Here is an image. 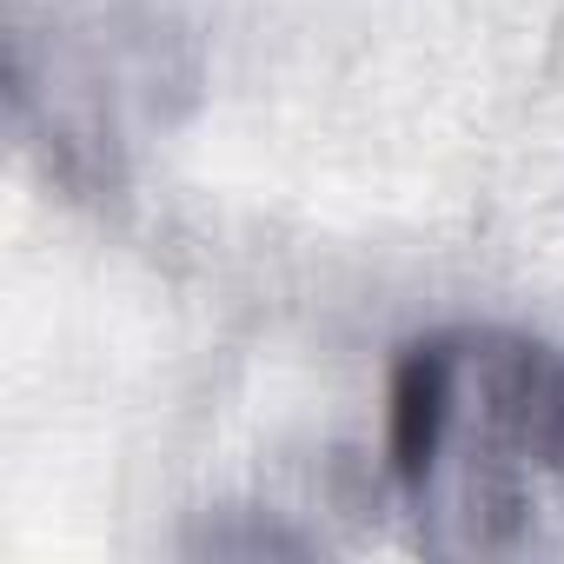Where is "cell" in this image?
Returning a JSON list of instances; mask_svg holds the SVG:
<instances>
[{
    "label": "cell",
    "instance_id": "obj_1",
    "mask_svg": "<svg viewBox=\"0 0 564 564\" xmlns=\"http://www.w3.org/2000/svg\"><path fill=\"white\" fill-rule=\"evenodd\" d=\"M386 465L432 551H511L564 518V352L511 326L412 339L386 386Z\"/></svg>",
    "mask_w": 564,
    "mask_h": 564
}]
</instances>
